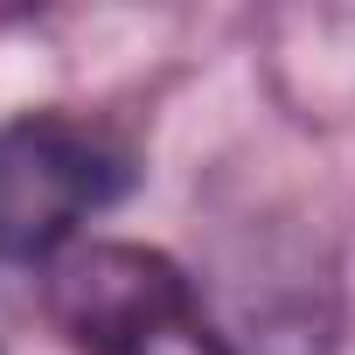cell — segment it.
Segmentation results:
<instances>
[{"label":"cell","mask_w":355,"mask_h":355,"mask_svg":"<svg viewBox=\"0 0 355 355\" xmlns=\"http://www.w3.org/2000/svg\"><path fill=\"white\" fill-rule=\"evenodd\" d=\"M125 189V153L63 119L21 112L0 125V258H63L105 202Z\"/></svg>","instance_id":"obj_2"},{"label":"cell","mask_w":355,"mask_h":355,"mask_svg":"<svg viewBox=\"0 0 355 355\" xmlns=\"http://www.w3.org/2000/svg\"><path fill=\"white\" fill-rule=\"evenodd\" d=\"M49 313L84 355H230L182 265L146 244H70L49 265Z\"/></svg>","instance_id":"obj_1"}]
</instances>
